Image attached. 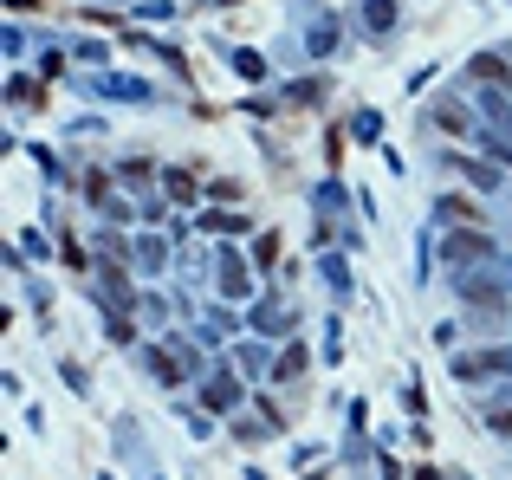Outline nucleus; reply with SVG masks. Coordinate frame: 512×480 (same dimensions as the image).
I'll return each mask as SVG.
<instances>
[{"mask_svg": "<svg viewBox=\"0 0 512 480\" xmlns=\"http://www.w3.org/2000/svg\"><path fill=\"white\" fill-rule=\"evenodd\" d=\"M454 292H461L474 312H506V299H512V253H493V260L454 273Z\"/></svg>", "mask_w": 512, "mask_h": 480, "instance_id": "f257e3e1", "label": "nucleus"}, {"mask_svg": "<svg viewBox=\"0 0 512 480\" xmlns=\"http://www.w3.org/2000/svg\"><path fill=\"white\" fill-rule=\"evenodd\" d=\"M493 253H500V247H493V234H487V228H454L448 240H441V260H448L454 273H467V266L493 260Z\"/></svg>", "mask_w": 512, "mask_h": 480, "instance_id": "f03ea898", "label": "nucleus"}, {"mask_svg": "<svg viewBox=\"0 0 512 480\" xmlns=\"http://www.w3.org/2000/svg\"><path fill=\"white\" fill-rule=\"evenodd\" d=\"M454 377L461 383H480V377H512V344H487V351H467V357H454Z\"/></svg>", "mask_w": 512, "mask_h": 480, "instance_id": "7ed1b4c3", "label": "nucleus"}, {"mask_svg": "<svg viewBox=\"0 0 512 480\" xmlns=\"http://www.w3.org/2000/svg\"><path fill=\"white\" fill-rule=\"evenodd\" d=\"M480 117L512 143V98H506V91H480Z\"/></svg>", "mask_w": 512, "mask_h": 480, "instance_id": "20e7f679", "label": "nucleus"}, {"mask_svg": "<svg viewBox=\"0 0 512 480\" xmlns=\"http://www.w3.org/2000/svg\"><path fill=\"white\" fill-rule=\"evenodd\" d=\"M208 409H221V416H227V409H240V383L234 377H214L208 383Z\"/></svg>", "mask_w": 512, "mask_h": 480, "instance_id": "39448f33", "label": "nucleus"}, {"mask_svg": "<svg viewBox=\"0 0 512 480\" xmlns=\"http://www.w3.org/2000/svg\"><path fill=\"white\" fill-rule=\"evenodd\" d=\"M221 286L234 292V299H240V292H247V266H240L234 253H227V260H221Z\"/></svg>", "mask_w": 512, "mask_h": 480, "instance_id": "423d86ee", "label": "nucleus"}, {"mask_svg": "<svg viewBox=\"0 0 512 480\" xmlns=\"http://www.w3.org/2000/svg\"><path fill=\"white\" fill-rule=\"evenodd\" d=\"M441 215H448L454 228H467V221H474V202H467V195H448V202H441Z\"/></svg>", "mask_w": 512, "mask_h": 480, "instance_id": "0eeeda50", "label": "nucleus"}, {"mask_svg": "<svg viewBox=\"0 0 512 480\" xmlns=\"http://www.w3.org/2000/svg\"><path fill=\"white\" fill-rule=\"evenodd\" d=\"M435 124H441V130H461L467 111H454V104H435Z\"/></svg>", "mask_w": 512, "mask_h": 480, "instance_id": "6e6552de", "label": "nucleus"}, {"mask_svg": "<svg viewBox=\"0 0 512 480\" xmlns=\"http://www.w3.org/2000/svg\"><path fill=\"white\" fill-rule=\"evenodd\" d=\"M454 163H461V169H467V176H474V182H480V189H493V169H487V163H467V156H454Z\"/></svg>", "mask_w": 512, "mask_h": 480, "instance_id": "1a4fd4ad", "label": "nucleus"}]
</instances>
